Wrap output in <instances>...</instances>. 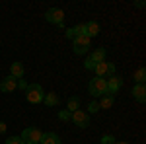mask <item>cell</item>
Masks as SVG:
<instances>
[{
  "instance_id": "obj_1",
  "label": "cell",
  "mask_w": 146,
  "mask_h": 144,
  "mask_svg": "<svg viewBox=\"0 0 146 144\" xmlns=\"http://www.w3.org/2000/svg\"><path fill=\"white\" fill-rule=\"evenodd\" d=\"M45 98V92L41 88V84H29L27 90H25V100L29 101V103H41Z\"/></svg>"
},
{
  "instance_id": "obj_2",
  "label": "cell",
  "mask_w": 146,
  "mask_h": 144,
  "mask_svg": "<svg viewBox=\"0 0 146 144\" xmlns=\"http://www.w3.org/2000/svg\"><path fill=\"white\" fill-rule=\"evenodd\" d=\"M88 90L94 98H101L107 94V84H105V78H92L90 84H88Z\"/></svg>"
},
{
  "instance_id": "obj_3",
  "label": "cell",
  "mask_w": 146,
  "mask_h": 144,
  "mask_svg": "<svg viewBox=\"0 0 146 144\" xmlns=\"http://www.w3.org/2000/svg\"><path fill=\"white\" fill-rule=\"evenodd\" d=\"M41 136H43V133L39 131V129H35V127H27V129H23L22 133V138L25 144H39L41 142Z\"/></svg>"
},
{
  "instance_id": "obj_4",
  "label": "cell",
  "mask_w": 146,
  "mask_h": 144,
  "mask_svg": "<svg viewBox=\"0 0 146 144\" xmlns=\"http://www.w3.org/2000/svg\"><path fill=\"white\" fill-rule=\"evenodd\" d=\"M45 20L49 23H55L58 27H62L64 25V12L60 10V8H51V10L45 12Z\"/></svg>"
},
{
  "instance_id": "obj_5",
  "label": "cell",
  "mask_w": 146,
  "mask_h": 144,
  "mask_svg": "<svg viewBox=\"0 0 146 144\" xmlns=\"http://www.w3.org/2000/svg\"><path fill=\"white\" fill-rule=\"evenodd\" d=\"M90 37H86V35H80L76 39H72V49H74V53L76 55H84V53H88V49H90Z\"/></svg>"
},
{
  "instance_id": "obj_6",
  "label": "cell",
  "mask_w": 146,
  "mask_h": 144,
  "mask_svg": "<svg viewBox=\"0 0 146 144\" xmlns=\"http://www.w3.org/2000/svg\"><path fill=\"white\" fill-rule=\"evenodd\" d=\"M70 119H72V121H74V125H76V127H80V129L90 127V115H88L86 111H82V109H76L74 113H70Z\"/></svg>"
},
{
  "instance_id": "obj_7",
  "label": "cell",
  "mask_w": 146,
  "mask_h": 144,
  "mask_svg": "<svg viewBox=\"0 0 146 144\" xmlns=\"http://www.w3.org/2000/svg\"><path fill=\"white\" fill-rule=\"evenodd\" d=\"M105 84H107V94L109 96H115L121 90V86H123V78L121 76H109L105 80Z\"/></svg>"
},
{
  "instance_id": "obj_8",
  "label": "cell",
  "mask_w": 146,
  "mask_h": 144,
  "mask_svg": "<svg viewBox=\"0 0 146 144\" xmlns=\"http://www.w3.org/2000/svg\"><path fill=\"white\" fill-rule=\"evenodd\" d=\"M0 90H2V92H6V94L16 92V90H18V80H16V78H12V76L4 78V80L0 82Z\"/></svg>"
},
{
  "instance_id": "obj_9",
  "label": "cell",
  "mask_w": 146,
  "mask_h": 144,
  "mask_svg": "<svg viewBox=\"0 0 146 144\" xmlns=\"http://www.w3.org/2000/svg\"><path fill=\"white\" fill-rule=\"evenodd\" d=\"M131 94H133V98L136 101H140V103H144L146 101V88L144 84H135V88L131 90Z\"/></svg>"
},
{
  "instance_id": "obj_10",
  "label": "cell",
  "mask_w": 146,
  "mask_h": 144,
  "mask_svg": "<svg viewBox=\"0 0 146 144\" xmlns=\"http://www.w3.org/2000/svg\"><path fill=\"white\" fill-rule=\"evenodd\" d=\"M84 35L86 37H96V35H100V23L98 22H88L84 23Z\"/></svg>"
},
{
  "instance_id": "obj_11",
  "label": "cell",
  "mask_w": 146,
  "mask_h": 144,
  "mask_svg": "<svg viewBox=\"0 0 146 144\" xmlns=\"http://www.w3.org/2000/svg\"><path fill=\"white\" fill-rule=\"evenodd\" d=\"M94 72H96V78H105L109 76V62H98L96 68H94Z\"/></svg>"
},
{
  "instance_id": "obj_12",
  "label": "cell",
  "mask_w": 146,
  "mask_h": 144,
  "mask_svg": "<svg viewBox=\"0 0 146 144\" xmlns=\"http://www.w3.org/2000/svg\"><path fill=\"white\" fill-rule=\"evenodd\" d=\"M23 74H25V70H23V64H22V62H12L10 76L16 78V80H20V78H23Z\"/></svg>"
},
{
  "instance_id": "obj_13",
  "label": "cell",
  "mask_w": 146,
  "mask_h": 144,
  "mask_svg": "<svg viewBox=\"0 0 146 144\" xmlns=\"http://www.w3.org/2000/svg\"><path fill=\"white\" fill-rule=\"evenodd\" d=\"M113 103H115V96H109V94L101 96L100 101H98L100 109H109V107H113Z\"/></svg>"
},
{
  "instance_id": "obj_14",
  "label": "cell",
  "mask_w": 146,
  "mask_h": 144,
  "mask_svg": "<svg viewBox=\"0 0 146 144\" xmlns=\"http://www.w3.org/2000/svg\"><path fill=\"white\" fill-rule=\"evenodd\" d=\"M39 144H60V138H58L56 133H43Z\"/></svg>"
},
{
  "instance_id": "obj_15",
  "label": "cell",
  "mask_w": 146,
  "mask_h": 144,
  "mask_svg": "<svg viewBox=\"0 0 146 144\" xmlns=\"http://www.w3.org/2000/svg\"><path fill=\"white\" fill-rule=\"evenodd\" d=\"M105 56H107V51L103 49V47H100V49H96V51H92V55H90V58L98 64V62H103L105 60Z\"/></svg>"
},
{
  "instance_id": "obj_16",
  "label": "cell",
  "mask_w": 146,
  "mask_h": 144,
  "mask_svg": "<svg viewBox=\"0 0 146 144\" xmlns=\"http://www.w3.org/2000/svg\"><path fill=\"white\" fill-rule=\"evenodd\" d=\"M80 35H84V23H80V25H76V27H68L66 29V37L68 39H76V37H80Z\"/></svg>"
},
{
  "instance_id": "obj_17",
  "label": "cell",
  "mask_w": 146,
  "mask_h": 144,
  "mask_svg": "<svg viewBox=\"0 0 146 144\" xmlns=\"http://www.w3.org/2000/svg\"><path fill=\"white\" fill-rule=\"evenodd\" d=\"M43 103H45V105H49V107H55V105H58V103H60V98L56 96L55 92H51V94H45Z\"/></svg>"
},
{
  "instance_id": "obj_18",
  "label": "cell",
  "mask_w": 146,
  "mask_h": 144,
  "mask_svg": "<svg viewBox=\"0 0 146 144\" xmlns=\"http://www.w3.org/2000/svg\"><path fill=\"white\" fill-rule=\"evenodd\" d=\"M66 105H68V109H66V111H70V113H74L76 109H80V100L76 98V96H72V98H68Z\"/></svg>"
},
{
  "instance_id": "obj_19",
  "label": "cell",
  "mask_w": 146,
  "mask_h": 144,
  "mask_svg": "<svg viewBox=\"0 0 146 144\" xmlns=\"http://www.w3.org/2000/svg\"><path fill=\"white\" fill-rule=\"evenodd\" d=\"M135 82L136 84H144V80H146V68L144 66H140V68H136V72H135Z\"/></svg>"
},
{
  "instance_id": "obj_20",
  "label": "cell",
  "mask_w": 146,
  "mask_h": 144,
  "mask_svg": "<svg viewBox=\"0 0 146 144\" xmlns=\"http://www.w3.org/2000/svg\"><path fill=\"white\" fill-rule=\"evenodd\" d=\"M117 140H115V136L113 134H103L101 136V144H115Z\"/></svg>"
},
{
  "instance_id": "obj_21",
  "label": "cell",
  "mask_w": 146,
  "mask_h": 144,
  "mask_svg": "<svg viewBox=\"0 0 146 144\" xmlns=\"http://www.w3.org/2000/svg\"><path fill=\"white\" fill-rule=\"evenodd\" d=\"M6 144H25V142L20 136H10V138H6Z\"/></svg>"
},
{
  "instance_id": "obj_22",
  "label": "cell",
  "mask_w": 146,
  "mask_h": 144,
  "mask_svg": "<svg viewBox=\"0 0 146 144\" xmlns=\"http://www.w3.org/2000/svg\"><path fill=\"white\" fill-rule=\"evenodd\" d=\"M100 111V105H98V101H92L90 105H88V115L90 113H98Z\"/></svg>"
},
{
  "instance_id": "obj_23",
  "label": "cell",
  "mask_w": 146,
  "mask_h": 144,
  "mask_svg": "<svg viewBox=\"0 0 146 144\" xmlns=\"http://www.w3.org/2000/svg\"><path fill=\"white\" fill-rule=\"evenodd\" d=\"M58 119L60 121H70V111H58Z\"/></svg>"
},
{
  "instance_id": "obj_24",
  "label": "cell",
  "mask_w": 146,
  "mask_h": 144,
  "mask_svg": "<svg viewBox=\"0 0 146 144\" xmlns=\"http://www.w3.org/2000/svg\"><path fill=\"white\" fill-rule=\"evenodd\" d=\"M84 68H86V70H94V68H96V62H94L92 58H86V62H84Z\"/></svg>"
},
{
  "instance_id": "obj_25",
  "label": "cell",
  "mask_w": 146,
  "mask_h": 144,
  "mask_svg": "<svg viewBox=\"0 0 146 144\" xmlns=\"http://www.w3.org/2000/svg\"><path fill=\"white\" fill-rule=\"evenodd\" d=\"M27 86H29V84H27L23 78H20V80H18V90H23V92H25V90H27Z\"/></svg>"
},
{
  "instance_id": "obj_26",
  "label": "cell",
  "mask_w": 146,
  "mask_h": 144,
  "mask_svg": "<svg viewBox=\"0 0 146 144\" xmlns=\"http://www.w3.org/2000/svg\"><path fill=\"white\" fill-rule=\"evenodd\" d=\"M109 76H115V64L109 62Z\"/></svg>"
},
{
  "instance_id": "obj_27",
  "label": "cell",
  "mask_w": 146,
  "mask_h": 144,
  "mask_svg": "<svg viewBox=\"0 0 146 144\" xmlns=\"http://www.w3.org/2000/svg\"><path fill=\"white\" fill-rule=\"evenodd\" d=\"M2 133H6V123L0 121V134H2Z\"/></svg>"
},
{
  "instance_id": "obj_28",
  "label": "cell",
  "mask_w": 146,
  "mask_h": 144,
  "mask_svg": "<svg viewBox=\"0 0 146 144\" xmlns=\"http://www.w3.org/2000/svg\"><path fill=\"white\" fill-rule=\"evenodd\" d=\"M115 144H129V142H115Z\"/></svg>"
}]
</instances>
